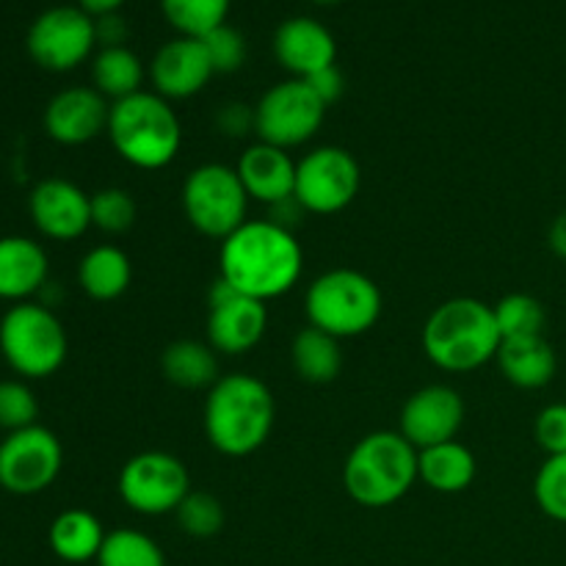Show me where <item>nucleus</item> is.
<instances>
[{
	"label": "nucleus",
	"instance_id": "f257e3e1",
	"mask_svg": "<svg viewBox=\"0 0 566 566\" xmlns=\"http://www.w3.org/2000/svg\"><path fill=\"white\" fill-rule=\"evenodd\" d=\"M304 269V252L287 227L271 219L247 221L219 249V276L238 293L258 302L293 291Z\"/></svg>",
	"mask_w": 566,
	"mask_h": 566
},
{
	"label": "nucleus",
	"instance_id": "f03ea898",
	"mask_svg": "<svg viewBox=\"0 0 566 566\" xmlns=\"http://www.w3.org/2000/svg\"><path fill=\"white\" fill-rule=\"evenodd\" d=\"M274 415V396L258 376H221L205 398V437L224 457H249L265 446Z\"/></svg>",
	"mask_w": 566,
	"mask_h": 566
},
{
	"label": "nucleus",
	"instance_id": "7ed1b4c3",
	"mask_svg": "<svg viewBox=\"0 0 566 566\" xmlns=\"http://www.w3.org/2000/svg\"><path fill=\"white\" fill-rule=\"evenodd\" d=\"M495 310L479 298L459 296L440 304L423 326V352L448 374H470L501 352Z\"/></svg>",
	"mask_w": 566,
	"mask_h": 566
},
{
	"label": "nucleus",
	"instance_id": "20e7f679",
	"mask_svg": "<svg viewBox=\"0 0 566 566\" xmlns=\"http://www.w3.org/2000/svg\"><path fill=\"white\" fill-rule=\"evenodd\" d=\"M108 138L122 160L144 171L169 166L182 144V127L169 99L155 92H136L111 103Z\"/></svg>",
	"mask_w": 566,
	"mask_h": 566
},
{
	"label": "nucleus",
	"instance_id": "39448f33",
	"mask_svg": "<svg viewBox=\"0 0 566 566\" xmlns=\"http://www.w3.org/2000/svg\"><path fill=\"white\" fill-rule=\"evenodd\" d=\"M418 479V448L409 446L401 431L363 437L343 464V486L365 509L392 506Z\"/></svg>",
	"mask_w": 566,
	"mask_h": 566
},
{
	"label": "nucleus",
	"instance_id": "423d86ee",
	"mask_svg": "<svg viewBox=\"0 0 566 566\" xmlns=\"http://www.w3.org/2000/svg\"><path fill=\"white\" fill-rule=\"evenodd\" d=\"M381 291L370 276L352 269H332L315 276L304 296L310 326L337 337H359L379 321Z\"/></svg>",
	"mask_w": 566,
	"mask_h": 566
},
{
	"label": "nucleus",
	"instance_id": "0eeeda50",
	"mask_svg": "<svg viewBox=\"0 0 566 566\" xmlns=\"http://www.w3.org/2000/svg\"><path fill=\"white\" fill-rule=\"evenodd\" d=\"M66 332L44 304L20 302L0 318V354L25 379L53 376L66 359Z\"/></svg>",
	"mask_w": 566,
	"mask_h": 566
},
{
	"label": "nucleus",
	"instance_id": "6e6552de",
	"mask_svg": "<svg viewBox=\"0 0 566 566\" xmlns=\"http://www.w3.org/2000/svg\"><path fill=\"white\" fill-rule=\"evenodd\" d=\"M249 193L235 169L224 164H202L182 182V213L205 238L224 241L247 224Z\"/></svg>",
	"mask_w": 566,
	"mask_h": 566
},
{
	"label": "nucleus",
	"instance_id": "1a4fd4ad",
	"mask_svg": "<svg viewBox=\"0 0 566 566\" xmlns=\"http://www.w3.org/2000/svg\"><path fill=\"white\" fill-rule=\"evenodd\" d=\"M326 105L302 77H291L260 97L254 105V133L260 142L280 149H293L307 144L321 130Z\"/></svg>",
	"mask_w": 566,
	"mask_h": 566
},
{
	"label": "nucleus",
	"instance_id": "9d476101",
	"mask_svg": "<svg viewBox=\"0 0 566 566\" xmlns=\"http://www.w3.org/2000/svg\"><path fill=\"white\" fill-rule=\"evenodd\" d=\"M119 497L130 512L144 517L177 512L191 492L186 464L166 451H144L127 459L119 473Z\"/></svg>",
	"mask_w": 566,
	"mask_h": 566
},
{
	"label": "nucleus",
	"instance_id": "9b49d317",
	"mask_svg": "<svg viewBox=\"0 0 566 566\" xmlns=\"http://www.w3.org/2000/svg\"><path fill=\"white\" fill-rule=\"evenodd\" d=\"M359 164L343 147H315L296 164V202L307 213L335 216L357 199Z\"/></svg>",
	"mask_w": 566,
	"mask_h": 566
},
{
	"label": "nucleus",
	"instance_id": "f8f14e48",
	"mask_svg": "<svg viewBox=\"0 0 566 566\" xmlns=\"http://www.w3.org/2000/svg\"><path fill=\"white\" fill-rule=\"evenodd\" d=\"M28 55L42 70L70 72L81 66L97 48L94 20L77 6H55L42 11L28 28Z\"/></svg>",
	"mask_w": 566,
	"mask_h": 566
},
{
	"label": "nucleus",
	"instance_id": "ddd939ff",
	"mask_svg": "<svg viewBox=\"0 0 566 566\" xmlns=\"http://www.w3.org/2000/svg\"><path fill=\"white\" fill-rule=\"evenodd\" d=\"M64 451L59 437L44 426L11 431L0 442V486L11 495L44 492L61 473Z\"/></svg>",
	"mask_w": 566,
	"mask_h": 566
},
{
	"label": "nucleus",
	"instance_id": "4468645a",
	"mask_svg": "<svg viewBox=\"0 0 566 566\" xmlns=\"http://www.w3.org/2000/svg\"><path fill=\"white\" fill-rule=\"evenodd\" d=\"M269 326V310L258 298H249L216 280L208 293V343L219 354L238 357L247 354L263 340Z\"/></svg>",
	"mask_w": 566,
	"mask_h": 566
},
{
	"label": "nucleus",
	"instance_id": "2eb2a0df",
	"mask_svg": "<svg viewBox=\"0 0 566 566\" xmlns=\"http://www.w3.org/2000/svg\"><path fill=\"white\" fill-rule=\"evenodd\" d=\"M462 423L464 401L448 385H429L412 392L401 409V434L418 451L457 440Z\"/></svg>",
	"mask_w": 566,
	"mask_h": 566
},
{
	"label": "nucleus",
	"instance_id": "dca6fc26",
	"mask_svg": "<svg viewBox=\"0 0 566 566\" xmlns=\"http://www.w3.org/2000/svg\"><path fill=\"white\" fill-rule=\"evenodd\" d=\"M28 210L33 227L50 241H75L92 227V197L61 177L39 182L28 199Z\"/></svg>",
	"mask_w": 566,
	"mask_h": 566
},
{
	"label": "nucleus",
	"instance_id": "f3484780",
	"mask_svg": "<svg viewBox=\"0 0 566 566\" xmlns=\"http://www.w3.org/2000/svg\"><path fill=\"white\" fill-rule=\"evenodd\" d=\"M111 103L88 86H72L55 94L44 108V130L64 147H81L108 130Z\"/></svg>",
	"mask_w": 566,
	"mask_h": 566
},
{
	"label": "nucleus",
	"instance_id": "a211bd4d",
	"mask_svg": "<svg viewBox=\"0 0 566 566\" xmlns=\"http://www.w3.org/2000/svg\"><path fill=\"white\" fill-rule=\"evenodd\" d=\"M216 75L210 64L208 48L202 39L177 36L166 42L155 53L149 77H153L155 94L164 99H188L208 86L210 77Z\"/></svg>",
	"mask_w": 566,
	"mask_h": 566
},
{
	"label": "nucleus",
	"instance_id": "6ab92c4d",
	"mask_svg": "<svg viewBox=\"0 0 566 566\" xmlns=\"http://www.w3.org/2000/svg\"><path fill=\"white\" fill-rule=\"evenodd\" d=\"M274 55L291 75L307 81L337 59V42L324 22L313 17H291L274 33Z\"/></svg>",
	"mask_w": 566,
	"mask_h": 566
},
{
	"label": "nucleus",
	"instance_id": "aec40b11",
	"mask_svg": "<svg viewBox=\"0 0 566 566\" xmlns=\"http://www.w3.org/2000/svg\"><path fill=\"white\" fill-rule=\"evenodd\" d=\"M235 171L249 199L269 205V208L285 202L296 191V160L287 155V149L274 147V144L258 142L243 149Z\"/></svg>",
	"mask_w": 566,
	"mask_h": 566
},
{
	"label": "nucleus",
	"instance_id": "412c9836",
	"mask_svg": "<svg viewBox=\"0 0 566 566\" xmlns=\"http://www.w3.org/2000/svg\"><path fill=\"white\" fill-rule=\"evenodd\" d=\"M48 252L25 235L0 238V298L28 302L48 285Z\"/></svg>",
	"mask_w": 566,
	"mask_h": 566
},
{
	"label": "nucleus",
	"instance_id": "4be33fe9",
	"mask_svg": "<svg viewBox=\"0 0 566 566\" xmlns=\"http://www.w3.org/2000/svg\"><path fill=\"white\" fill-rule=\"evenodd\" d=\"M495 359L501 365V374L520 390H539L551 385L558 368L556 352L545 340V335L503 340Z\"/></svg>",
	"mask_w": 566,
	"mask_h": 566
},
{
	"label": "nucleus",
	"instance_id": "5701e85b",
	"mask_svg": "<svg viewBox=\"0 0 566 566\" xmlns=\"http://www.w3.org/2000/svg\"><path fill=\"white\" fill-rule=\"evenodd\" d=\"M475 457L459 440L418 451V475L429 490L442 495L464 492L475 481Z\"/></svg>",
	"mask_w": 566,
	"mask_h": 566
},
{
	"label": "nucleus",
	"instance_id": "b1692460",
	"mask_svg": "<svg viewBox=\"0 0 566 566\" xmlns=\"http://www.w3.org/2000/svg\"><path fill=\"white\" fill-rule=\"evenodd\" d=\"M160 370L180 390H210L221 379L216 348L199 340L169 343L160 354Z\"/></svg>",
	"mask_w": 566,
	"mask_h": 566
},
{
	"label": "nucleus",
	"instance_id": "393cba45",
	"mask_svg": "<svg viewBox=\"0 0 566 566\" xmlns=\"http://www.w3.org/2000/svg\"><path fill=\"white\" fill-rule=\"evenodd\" d=\"M105 531L86 509H66L50 525V547L66 564L97 562Z\"/></svg>",
	"mask_w": 566,
	"mask_h": 566
},
{
	"label": "nucleus",
	"instance_id": "a878e982",
	"mask_svg": "<svg viewBox=\"0 0 566 566\" xmlns=\"http://www.w3.org/2000/svg\"><path fill=\"white\" fill-rule=\"evenodd\" d=\"M133 265L119 247H94L77 265V282L94 302H114L130 287Z\"/></svg>",
	"mask_w": 566,
	"mask_h": 566
},
{
	"label": "nucleus",
	"instance_id": "bb28decb",
	"mask_svg": "<svg viewBox=\"0 0 566 566\" xmlns=\"http://www.w3.org/2000/svg\"><path fill=\"white\" fill-rule=\"evenodd\" d=\"M291 359L298 379L310 381V385H329L343 370L340 340L326 335V332L315 329V326H304L293 337Z\"/></svg>",
	"mask_w": 566,
	"mask_h": 566
},
{
	"label": "nucleus",
	"instance_id": "cd10ccee",
	"mask_svg": "<svg viewBox=\"0 0 566 566\" xmlns=\"http://www.w3.org/2000/svg\"><path fill=\"white\" fill-rule=\"evenodd\" d=\"M92 81L105 99L116 103L142 92L144 64L130 48H105L92 61Z\"/></svg>",
	"mask_w": 566,
	"mask_h": 566
},
{
	"label": "nucleus",
	"instance_id": "c85d7f7f",
	"mask_svg": "<svg viewBox=\"0 0 566 566\" xmlns=\"http://www.w3.org/2000/svg\"><path fill=\"white\" fill-rule=\"evenodd\" d=\"M230 3L232 0H160V11L180 36L205 39L224 25Z\"/></svg>",
	"mask_w": 566,
	"mask_h": 566
},
{
	"label": "nucleus",
	"instance_id": "c756f323",
	"mask_svg": "<svg viewBox=\"0 0 566 566\" xmlns=\"http://www.w3.org/2000/svg\"><path fill=\"white\" fill-rule=\"evenodd\" d=\"M97 566H166V556L153 536L133 528H116L105 534Z\"/></svg>",
	"mask_w": 566,
	"mask_h": 566
},
{
	"label": "nucleus",
	"instance_id": "7c9ffc66",
	"mask_svg": "<svg viewBox=\"0 0 566 566\" xmlns=\"http://www.w3.org/2000/svg\"><path fill=\"white\" fill-rule=\"evenodd\" d=\"M492 310H495V321L503 340L536 337L545 332V307H542L539 298L528 296V293H509Z\"/></svg>",
	"mask_w": 566,
	"mask_h": 566
},
{
	"label": "nucleus",
	"instance_id": "2f4dec72",
	"mask_svg": "<svg viewBox=\"0 0 566 566\" xmlns=\"http://www.w3.org/2000/svg\"><path fill=\"white\" fill-rule=\"evenodd\" d=\"M175 514L180 531L191 539H210L224 528V506L210 492H188Z\"/></svg>",
	"mask_w": 566,
	"mask_h": 566
},
{
	"label": "nucleus",
	"instance_id": "473e14b6",
	"mask_svg": "<svg viewBox=\"0 0 566 566\" xmlns=\"http://www.w3.org/2000/svg\"><path fill=\"white\" fill-rule=\"evenodd\" d=\"M136 224V202L125 188H103L92 193V227L105 235H125Z\"/></svg>",
	"mask_w": 566,
	"mask_h": 566
},
{
	"label": "nucleus",
	"instance_id": "72a5a7b5",
	"mask_svg": "<svg viewBox=\"0 0 566 566\" xmlns=\"http://www.w3.org/2000/svg\"><path fill=\"white\" fill-rule=\"evenodd\" d=\"M534 497L542 514L566 525V453L547 457L534 481Z\"/></svg>",
	"mask_w": 566,
	"mask_h": 566
},
{
	"label": "nucleus",
	"instance_id": "f704fd0d",
	"mask_svg": "<svg viewBox=\"0 0 566 566\" xmlns=\"http://www.w3.org/2000/svg\"><path fill=\"white\" fill-rule=\"evenodd\" d=\"M39 403L31 387L22 381H0V429L20 431L36 426Z\"/></svg>",
	"mask_w": 566,
	"mask_h": 566
},
{
	"label": "nucleus",
	"instance_id": "c9c22d12",
	"mask_svg": "<svg viewBox=\"0 0 566 566\" xmlns=\"http://www.w3.org/2000/svg\"><path fill=\"white\" fill-rule=\"evenodd\" d=\"M205 48H208L210 64H213L216 75H230L238 72L247 61V39L241 36V31H235L232 25H221L216 31H210L202 39Z\"/></svg>",
	"mask_w": 566,
	"mask_h": 566
},
{
	"label": "nucleus",
	"instance_id": "e433bc0d",
	"mask_svg": "<svg viewBox=\"0 0 566 566\" xmlns=\"http://www.w3.org/2000/svg\"><path fill=\"white\" fill-rule=\"evenodd\" d=\"M536 442L547 457L566 453V403H551L536 415Z\"/></svg>",
	"mask_w": 566,
	"mask_h": 566
},
{
	"label": "nucleus",
	"instance_id": "4c0bfd02",
	"mask_svg": "<svg viewBox=\"0 0 566 566\" xmlns=\"http://www.w3.org/2000/svg\"><path fill=\"white\" fill-rule=\"evenodd\" d=\"M216 125L230 138L247 136V133H254V108L243 103H227L216 116Z\"/></svg>",
	"mask_w": 566,
	"mask_h": 566
},
{
	"label": "nucleus",
	"instance_id": "58836bf2",
	"mask_svg": "<svg viewBox=\"0 0 566 566\" xmlns=\"http://www.w3.org/2000/svg\"><path fill=\"white\" fill-rule=\"evenodd\" d=\"M307 83H310V88L318 94V99L326 105V108H329V105H335L337 99L343 97V92H346L343 72L337 70L335 64L326 66V70H321V72H315V75H310Z\"/></svg>",
	"mask_w": 566,
	"mask_h": 566
},
{
	"label": "nucleus",
	"instance_id": "ea45409f",
	"mask_svg": "<svg viewBox=\"0 0 566 566\" xmlns=\"http://www.w3.org/2000/svg\"><path fill=\"white\" fill-rule=\"evenodd\" d=\"M127 22L125 17L116 11V14H105L94 20V36H97L99 50L105 48H127Z\"/></svg>",
	"mask_w": 566,
	"mask_h": 566
},
{
	"label": "nucleus",
	"instance_id": "a19ab883",
	"mask_svg": "<svg viewBox=\"0 0 566 566\" xmlns=\"http://www.w3.org/2000/svg\"><path fill=\"white\" fill-rule=\"evenodd\" d=\"M122 3L125 0H77V9H83L92 20H97V17L116 14L122 9Z\"/></svg>",
	"mask_w": 566,
	"mask_h": 566
},
{
	"label": "nucleus",
	"instance_id": "79ce46f5",
	"mask_svg": "<svg viewBox=\"0 0 566 566\" xmlns=\"http://www.w3.org/2000/svg\"><path fill=\"white\" fill-rule=\"evenodd\" d=\"M547 241H551L553 252H556L562 260H566V210L562 216H556V221L551 224Z\"/></svg>",
	"mask_w": 566,
	"mask_h": 566
},
{
	"label": "nucleus",
	"instance_id": "37998d69",
	"mask_svg": "<svg viewBox=\"0 0 566 566\" xmlns=\"http://www.w3.org/2000/svg\"><path fill=\"white\" fill-rule=\"evenodd\" d=\"M310 3H318V6H335V3H340V0H310Z\"/></svg>",
	"mask_w": 566,
	"mask_h": 566
}]
</instances>
